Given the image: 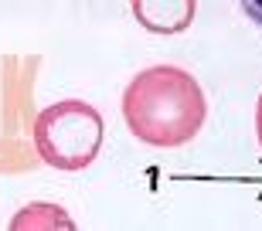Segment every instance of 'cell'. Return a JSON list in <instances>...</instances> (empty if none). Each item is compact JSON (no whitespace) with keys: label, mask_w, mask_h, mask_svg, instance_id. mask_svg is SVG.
Segmentation results:
<instances>
[{"label":"cell","mask_w":262,"mask_h":231,"mask_svg":"<svg viewBox=\"0 0 262 231\" xmlns=\"http://www.w3.org/2000/svg\"><path fill=\"white\" fill-rule=\"evenodd\" d=\"M123 119L136 140L174 150L204 129L208 99L191 72L177 65H150L133 75L123 92Z\"/></svg>","instance_id":"1"},{"label":"cell","mask_w":262,"mask_h":231,"mask_svg":"<svg viewBox=\"0 0 262 231\" xmlns=\"http://www.w3.org/2000/svg\"><path fill=\"white\" fill-rule=\"evenodd\" d=\"M34 150L48 167L55 170H85L96 164L102 140H106V123L96 106L82 99H61L41 109L34 119Z\"/></svg>","instance_id":"2"},{"label":"cell","mask_w":262,"mask_h":231,"mask_svg":"<svg viewBox=\"0 0 262 231\" xmlns=\"http://www.w3.org/2000/svg\"><path fill=\"white\" fill-rule=\"evenodd\" d=\"M238 4H242V10L262 28V0H238Z\"/></svg>","instance_id":"5"},{"label":"cell","mask_w":262,"mask_h":231,"mask_svg":"<svg viewBox=\"0 0 262 231\" xmlns=\"http://www.w3.org/2000/svg\"><path fill=\"white\" fill-rule=\"evenodd\" d=\"M255 136H259V146H262V96H259V106H255Z\"/></svg>","instance_id":"6"},{"label":"cell","mask_w":262,"mask_h":231,"mask_svg":"<svg viewBox=\"0 0 262 231\" xmlns=\"http://www.w3.org/2000/svg\"><path fill=\"white\" fill-rule=\"evenodd\" d=\"M129 10L150 34H181L194 20L198 0H129Z\"/></svg>","instance_id":"3"},{"label":"cell","mask_w":262,"mask_h":231,"mask_svg":"<svg viewBox=\"0 0 262 231\" xmlns=\"http://www.w3.org/2000/svg\"><path fill=\"white\" fill-rule=\"evenodd\" d=\"M10 228H75V221L61 211L58 204H28L10 221Z\"/></svg>","instance_id":"4"}]
</instances>
